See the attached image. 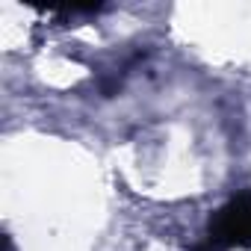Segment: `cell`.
<instances>
[{
  "label": "cell",
  "instance_id": "1",
  "mask_svg": "<svg viewBox=\"0 0 251 251\" xmlns=\"http://www.w3.org/2000/svg\"><path fill=\"white\" fill-rule=\"evenodd\" d=\"M207 242L219 251L227 248H251V192L233 195L227 204H222L207 230Z\"/></svg>",
  "mask_w": 251,
  "mask_h": 251
},
{
  "label": "cell",
  "instance_id": "2",
  "mask_svg": "<svg viewBox=\"0 0 251 251\" xmlns=\"http://www.w3.org/2000/svg\"><path fill=\"white\" fill-rule=\"evenodd\" d=\"M192 251H219V248H216V245H210V242H201V245H195Z\"/></svg>",
  "mask_w": 251,
  "mask_h": 251
}]
</instances>
